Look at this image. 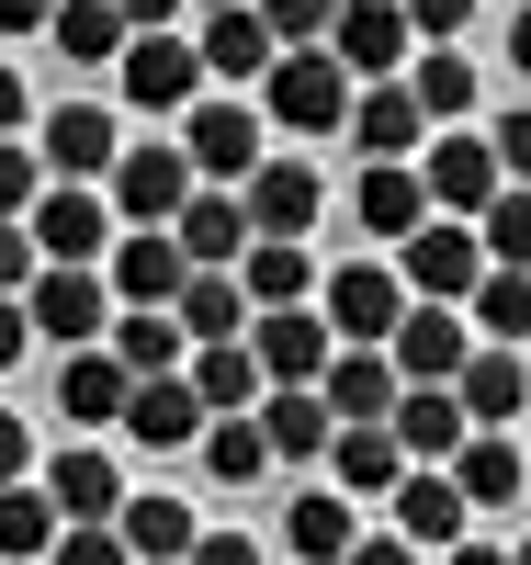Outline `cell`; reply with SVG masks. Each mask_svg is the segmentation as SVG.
<instances>
[{"mask_svg": "<svg viewBox=\"0 0 531 565\" xmlns=\"http://www.w3.org/2000/svg\"><path fill=\"white\" fill-rule=\"evenodd\" d=\"M328 418H396V396H407V373H396V351H362V340H340V362H328Z\"/></svg>", "mask_w": 531, "mask_h": 565, "instance_id": "22", "label": "cell"}, {"mask_svg": "<svg viewBox=\"0 0 531 565\" xmlns=\"http://www.w3.org/2000/svg\"><path fill=\"white\" fill-rule=\"evenodd\" d=\"M34 271H45L34 226H23V215H0V295H34Z\"/></svg>", "mask_w": 531, "mask_h": 565, "instance_id": "45", "label": "cell"}, {"mask_svg": "<svg viewBox=\"0 0 531 565\" xmlns=\"http://www.w3.org/2000/svg\"><path fill=\"white\" fill-rule=\"evenodd\" d=\"M192 396H204L215 418H249V407L272 396V373H261L249 340H204V351H192Z\"/></svg>", "mask_w": 531, "mask_h": 565, "instance_id": "29", "label": "cell"}, {"mask_svg": "<svg viewBox=\"0 0 531 565\" xmlns=\"http://www.w3.org/2000/svg\"><path fill=\"white\" fill-rule=\"evenodd\" d=\"M407 45H418L407 0H340V23H328V57H340L351 79H396Z\"/></svg>", "mask_w": 531, "mask_h": 565, "instance_id": "12", "label": "cell"}, {"mask_svg": "<svg viewBox=\"0 0 531 565\" xmlns=\"http://www.w3.org/2000/svg\"><path fill=\"white\" fill-rule=\"evenodd\" d=\"M442 565H520V554H498V543H453Z\"/></svg>", "mask_w": 531, "mask_h": 565, "instance_id": "56", "label": "cell"}, {"mask_svg": "<svg viewBox=\"0 0 531 565\" xmlns=\"http://www.w3.org/2000/svg\"><path fill=\"white\" fill-rule=\"evenodd\" d=\"M23 463H34V430H23V418H0V487H23Z\"/></svg>", "mask_w": 531, "mask_h": 565, "instance_id": "51", "label": "cell"}, {"mask_svg": "<svg viewBox=\"0 0 531 565\" xmlns=\"http://www.w3.org/2000/svg\"><path fill=\"white\" fill-rule=\"evenodd\" d=\"M384 509H396V532H407L418 554H453V543H464V521H475V498L453 487V463H418V476L384 498Z\"/></svg>", "mask_w": 531, "mask_h": 565, "instance_id": "20", "label": "cell"}, {"mask_svg": "<svg viewBox=\"0 0 531 565\" xmlns=\"http://www.w3.org/2000/svg\"><path fill=\"white\" fill-rule=\"evenodd\" d=\"M453 487H464L475 509H509V498L531 487V463H520V441H509V430H475V441L453 452Z\"/></svg>", "mask_w": 531, "mask_h": 565, "instance_id": "35", "label": "cell"}, {"mask_svg": "<svg viewBox=\"0 0 531 565\" xmlns=\"http://www.w3.org/2000/svg\"><path fill=\"white\" fill-rule=\"evenodd\" d=\"M418 136H442V125L418 114V90H407V79H362V103H351V159H362V170H373V159H407Z\"/></svg>", "mask_w": 531, "mask_h": 565, "instance_id": "17", "label": "cell"}, {"mask_svg": "<svg viewBox=\"0 0 531 565\" xmlns=\"http://www.w3.org/2000/svg\"><path fill=\"white\" fill-rule=\"evenodd\" d=\"M45 34H57L68 68H125V45H136V23L114 12V0H57V23H45Z\"/></svg>", "mask_w": 531, "mask_h": 565, "instance_id": "30", "label": "cell"}, {"mask_svg": "<svg viewBox=\"0 0 531 565\" xmlns=\"http://www.w3.org/2000/svg\"><path fill=\"white\" fill-rule=\"evenodd\" d=\"M407 90H418V114H429V125H464V114H475V57L429 45V57L407 68Z\"/></svg>", "mask_w": 531, "mask_h": 565, "instance_id": "38", "label": "cell"}, {"mask_svg": "<svg viewBox=\"0 0 531 565\" xmlns=\"http://www.w3.org/2000/svg\"><path fill=\"white\" fill-rule=\"evenodd\" d=\"M261 463H283V452H272V430H261V407H249V418H215V430H204V476H215V487H249Z\"/></svg>", "mask_w": 531, "mask_h": 565, "instance_id": "37", "label": "cell"}, {"mask_svg": "<svg viewBox=\"0 0 531 565\" xmlns=\"http://www.w3.org/2000/svg\"><path fill=\"white\" fill-rule=\"evenodd\" d=\"M192 565H261V543H249V532H204V543H192Z\"/></svg>", "mask_w": 531, "mask_h": 565, "instance_id": "49", "label": "cell"}, {"mask_svg": "<svg viewBox=\"0 0 531 565\" xmlns=\"http://www.w3.org/2000/svg\"><path fill=\"white\" fill-rule=\"evenodd\" d=\"M204 12H226V0H204Z\"/></svg>", "mask_w": 531, "mask_h": 565, "instance_id": "58", "label": "cell"}, {"mask_svg": "<svg viewBox=\"0 0 531 565\" xmlns=\"http://www.w3.org/2000/svg\"><path fill=\"white\" fill-rule=\"evenodd\" d=\"M34 340H57V351H91V340H114V271H91V260H45L34 271Z\"/></svg>", "mask_w": 531, "mask_h": 565, "instance_id": "2", "label": "cell"}, {"mask_svg": "<svg viewBox=\"0 0 531 565\" xmlns=\"http://www.w3.org/2000/svg\"><path fill=\"white\" fill-rule=\"evenodd\" d=\"M45 181H57V170H45V148H12V136H0V215H34Z\"/></svg>", "mask_w": 531, "mask_h": 565, "instance_id": "43", "label": "cell"}, {"mask_svg": "<svg viewBox=\"0 0 531 565\" xmlns=\"http://www.w3.org/2000/svg\"><path fill=\"white\" fill-rule=\"evenodd\" d=\"M475 238H487V260H498V271H531V181H509V193L475 215Z\"/></svg>", "mask_w": 531, "mask_h": 565, "instance_id": "41", "label": "cell"}, {"mask_svg": "<svg viewBox=\"0 0 531 565\" xmlns=\"http://www.w3.org/2000/svg\"><path fill=\"white\" fill-rule=\"evenodd\" d=\"M170 317L192 328V351H204V340H249V317H261V306H249V282H237V271H192Z\"/></svg>", "mask_w": 531, "mask_h": 565, "instance_id": "33", "label": "cell"}, {"mask_svg": "<svg viewBox=\"0 0 531 565\" xmlns=\"http://www.w3.org/2000/svg\"><path fill=\"white\" fill-rule=\"evenodd\" d=\"M114 12H125L136 34H170V23H181V0H114Z\"/></svg>", "mask_w": 531, "mask_h": 565, "instance_id": "54", "label": "cell"}, {"mask_svg": "<svg viewBox=\"0 0 531 565\" xmlns=\"http://www.w3.org/2000/svg\"><path fill=\"white\" fill-rule=\"evenodd\" d=\"M384 351H396V373H407V385H464V362H475V317L418 295V306L396 317V340H384Z\"/></svg>", "mask_w": 531, "mask_h": 565, "instance_id": "11", "label": "cell"}, {"mask_svg": "<svg viewBox=\"0 0 531 565\" xmlns=\"http://www.w3.org/2000/svg\"><path fill=\"white\" fill-rule=\"evenodd\" d=\"M509 12H520V0H509Z\"/></svg>", "mask_w": 531, "mask_h": 565, "instance_id": "59", "label": "cell"}, {"mask_svg": "<svg viewBox=\"0 0 531 565\" xmlns=\"http://www.w3.org/2000/svg\"><path fill=\"white\" fill-rule=\"evenodd\" d=\"M204 430H215V407L192 396V373H148L136 407H125V441H136V452H192Z\"/></svg>", "mask_w": 531, "mask_h": 565, "instance_id": "15", "label": "cell"}, {"mask_svg": "<svg viewBox=\"0 0 531 565\" xmlns=\"http://www.w3.org/2000/svg\"><path fill=\"white\" fill-rule=\"evenodd\" d=\"M45 498H57L68 521H114V509H125V476H114L103 441H68L57 463H45Z\"/></svg>", "mask_w": 531, "mask_h": 565, "instance_id": "28", "label": "cell"}, {"mask_svg": "<svg viewBox=\"0 0 531 565\" xmlns=\"http://www.w3.org/2000/svg\"><path fill=\"white\" fill-rule=\"evenodd\" d=\"M249 351H261L272 385H328L340 328H328V306H272V317H249Z\"/></svg>", "mask_w": 531, "mask_h": 565, "instance_id": "10", "label": "cell"}, {"mask_svg": "<svg viewBox=\"0 0 531 565\" xmlns=\"http://www.w3.org/2000/svg\"><path fill=\"white\" fill-rule=\"evenodd\" d=\"M192 193H204L192 148H125V159H114V215H125V226H181Z\"/></svg>", "mask_w": 531, "mask_h": 565, "instance_id": "6", "label": "cell"}, {"mask_svg": "<svg viewBox=\"0 0 531 565\" xmlns=\"http://www.w3.org/2000/svg\"><path fill=\"white\" fill-rule=\"evenodd\" d=\"M418 181H429V215H464V226L509 193V170H498V148H487L475 125H442V136H429V148H418Z\"/></svg>", "mask_w": 531, "mask_h": 565, "instance_id": "3", "label": "cell"}, {"mask_svg": "<svg viewBox=\"0 0 531 565\" xmlns=\"http://www.w3.org/2000/svg\"><path fill=\"white\" fill-rule=\"evenodd\" d=\"M23 114H34V90H23V68L0 57V136H23Z\"/></svg>", "mask_w": 531, "mask_h": 565, "instance_id": "52", "label": "cell"}, {"mask_svg": "<svg viewBox=\"0 0 531 565\" xmlns=\"http://www.w3.org/2000/svg\"><path fill=\"white\" fill-rule=\"evenodd\" d=\"M407 23H418V45H453L475 23V0H407Z\"/></svg>", "mask_w": 531, "mask_h": 565, "instance_id": "47", "label": "cell"}, {"mask_svg": "<svg viewBox=\"0 0 531 565\" xmlns=\"http://www.w3.org/2000/svg\"><path fill=\"white\" fill-rule=\"evenodd\" d=\"M283 543H295V565H351V543H362L351 487H306L295 509H283Z\"/></svg>", "mask_w": 531, "mask_h": 565, "instance_id": "27", "label": "cell"}, {"mask_svg": "<svg viewBox=\"0 0 531 565\" xmlns=\"http://www.w3.org/2000/svg\"><path fill=\"white\" fill-rule=\"evenodd\" d=\"M23 226H34L45 260H91V271L114 260V193H91V181H45V204Z\"/></svg>", "mask_w": 531, "mask_h": 565, "instance_id": "8", "label": "cell"}, {"mask_svg": "<svg viewBox=\"0 0 531 565\" xmlns=\"http://www.w3.org/2000/svg\"><path fill=\"white\" fill-rule=\"evenodd\" d=\"M114 521H125V543H136V565H192V543H204V521H192L181 498H125Z\"/></svg>", "mask_w": 531, "mask_h": 565, "instance_id": "34", "label": "cell"}, {"mask_svg": "<svg viewBox=\"0 0 531 565\" xmlns=\"http://www.w3.org/2000/svg\"><path fill=\"white\" fill-rule=\"evenodd\" d=\"M114 90H125L136 114H192V103H204V45H181V34H136L125 68H114Z\"/></svg>", "mask_w": 531, "mask_h": 565, "instance_id": "7", "label": "cell"}, {"mask_svg": "<svg viewBox=\"0 0 531 565\" xmlns=\"http://www.w3.org/2000/svg\"><path fill=\"white\" fill-rule=\"evenodd\" d=\"M68 532V509L45 498V487H0V565H45Z\"/></svg>", "mask_w": 531, "mask_h": 565, "instance_id": "36", "label": "cell"}, {"mask_svg": "<svg viewBox=\"0 0 531 565\" xmlns=\"http://www.w3.org/2000/svg\"><path fill=\"white\" fill-rule=\"evenodd\" d=\"M181 148H192L204 181L249 193V170H261V114H249V103H192V114H181Z\"/></svg>", "mask_w": 531, "mask_h": 565, "instance_id": "13", "label": "cell"}, {"mask_svg": "<svg viewBox=\"0 0 531 565\" xmlns=\"http://www.w3.org/2000/svg\"><path fill=\"white\" fill-rule=\"evenodd\" d=\"M23 351H34V306H23V295H0V373H12Z\"/></svg>", "mask_w": 531, "mask_h": 565, "instance_id": "48", "label": "cell"}, {"mask_svg": "<svg viewBox=\"0 0 531 565\" xmlns=\"http://www.w3.org/2000/svg\"><path fill=\"white\" fill-rule=\"evenodd\" d=\"M351 226H362V238H418V226H429V181L407 170V159H373L362 181H351Z\"/></svg>", "mask_w": 531, "mask_h": 565, "instance_id": "19", "label": "cell"}, {"mask_svg": "<svg viewBox=\"0 0 531 565\" xmlns=\"http://www.w3.org/2000/svg\"><path fill=\"white\" fill-rule=\"evenodd\" d=\"M204 79H272L283 68V34L261 23V0H226V12H204Z\"/></svg>", "mask_w": 531, "mask_h": 565, "instance_id": "21", "label": "cell"}, {"mask_svg": "<svg viewBox=\"0 0 531 565\" xmlns=\"http://www.w3.org/2000/svg\"><path fill=\"white\" fill-rule=\"evenodd\" d=\"M57 23V0H0V34H45Z\"/></svg>", "mask_w": 531, "mask_h": 565, "instance_id": "53", "label": "cell"}, {"mask_svg": "<svg viewBox=\"0 0 531 565\" xmlns=\"http://www.w3.org/2000/svg\"><path fill=\"white\" fill-rule=\"evenodd\" d=\"M181 340H192V328H181L170 306H125V317H114V351H125V373H170V362H181Z\"/></svg>", "mask_w": 531, "mask_h": 565, "instance_id": "39", "label": "cell"}, {"mask_svg": "<svg viewBox=\"0 0 531 565\" xmlns=\"http://www.w3.org/2000/svg\"><path fill=\"white\" fill-rule=\"evenodd\" d=\"M170 238L192 249V271H237V260H249V238H261V226H249V193L204 181V193L181 204V226H170Z\"/></svg>", "mask_w": 531, "mask_h": 565, "instance_id": "16", "label": "cell"}, {"mask_svg": "<svg viewBox=\"0 0 531 565\" xmlns=\"http://www.w3.org/2000/svg\"><path fill=\"white\" fill-rule=\"evenodd\" d=\"M418 295H407V271H384V260H340L328 271V328L340 340H362V351H384L396 340V317H407Z\"/></svg>", "mask_w": 531, "mask_h": 565, "instance_id": "9", "label": "cell"}, {"mask_svg": "<svg viewBox=\"0 0 531 565\" xmlns=\"http://www.w3.org/2000/svg\"><path fill=\"white\" fill-rule=\"evenodd\" d=\"M261 430H272V452H283V463H317L328 441H340V418H328V396H317V385H272V396H261Z\"/></svg>", "mask_w": 531, "mask_h": 565, "instance_id": "31", "label": "cell"}, {"mask_svg": "<svg viewBox=\"0 0 531 565\" xmlns=\"http://www.w3.org/2000/svg\"><path fill=\"white\" fill-rule=\"evenodd\" d=\"M103 271H114V306H181V282H192V249L170 238V226H125Z\"/></svg>", "mask_w": 531, "mask_h": 565, "instance_id": "14", "label": "cell"}, {"mask_svg": "<svg viewBox=\"0 0 531 565\" xmlns=\"http://www.w3.org/2000/svg\"><path fill=\"white\" fill-rule=\"evenodd\" d=\"M464 407H475V430H509V418L531 407V351L475 340V362H464Z\"/></svg>", "mask_w": 531, "mask_h": 565, "instance_id": "26", "label": "cell"}, {"mask_svg": "<svg viewBox=\"0 0 531 565\" xmlns=\"http://www.w3.org/2000/svg\"><path fill=\"white\" fill-rule=\"evenodd\" d=\"M509 68L531 79V0H520V12H509Z\"/></svg>", "mask_w": 531, "mask_h": 565, "instance_id": "55", "label": "cell"}, {"mask_svg": "<svg viewBox=\"0 0 531 565\" xmlns=\"http://www.w3.org/2000/svg\"><path fill=\"white\" fill-rule=\"evenodd\" d=\"M136 385H148V373H125V351H114V340L57 351V418H68V430H125Z\"/></svg>", "mask_w": 531, "mask_h": 565, "instance_id": "5", "label": "cell"}, {"mask_svg": "<svg viewBox=\"0 0 531 565\" xmlns=\"http://www.w3.org/2000/svg\"><path fill=\"white\" fill-rule=\"evenodd\" d=\"M520 565H531V532H520Z\"/></svg>", "mask_w": 531, "mask_h": 565, "instance_id": "57", "label": "cell"}, {"mask_svg": "<svg viewBox=\"0 0 531 565\" xmlns=\"http://www.w3.org/2000/svg\"><path fill=\"white\" fill-rule=\"evenodd\" d=\"M317 215H328V181L306 159H261L249 170V226H261V238H306Z\"/></svg>", "mask_w": 531, "mask_h": 565, "instance_id": "23", "label": "cell"}, {"mask_svg": "<svg viewBox=\"0 0 531 565\" xmlns=\"http://www.w3.org/2000/svg\"><path fill=\"white\" fill-rule=\"evenodd\" d=\"M237 282H249V306H306L317 295V249L306 238H249V260H237Z\"/></svg>", "mask_w": 531, "mask_h": 565, "instance_id": "32", "label": "cell"}, {"mask_svg": "<svg viewBox=\"0 0 531 565\" xmlns=\"http://www.w3.org/2000/svg\"><path fill=\"white\" fill-rule=\"evenodd\" d=\"M328 463H340V487L351 498H396L418 463H407V441H396V418H351L340 441H328Z\"/></svg>", "mask_w": 531, "mask_h": 565, "instance_id": "25", "label": "cell"}, {"mask_svg": "<svg viewBox=\"0 0 531 565\" xmlns=\"http://www.w3.org/2000/svg\"><path fill=\"white\" fill-rule=\"evenodd\" d=\"M464 317H475V340H509V351H520V340H531V271H487Z\"/></svg>", "mask_w": 531, "mask_h": 565, "instance_id": "40", "label": "cell"}, {"mask_svg": "<svg viewBox=\"0 0 531 565\" xmlns=\"http://www.w3.org/2000/svg\"><path fill=\"white\" fill-rule=\"evenodd\" d=\"M396 271H407V295H429V306H475V282H487L498 260H487V238H475L464 215H429L418 238L396 249Z\"/></svg>", "mask_w": 531, "mask_h": 565, "instance_id": "4", "label": "cell"}, {"mask_svg": "<svg viewBox=\"0 0 531 565\" xmlns=\"http://www.w3.org/2000/svg\"><path fill=\"white\" fill-rule=\"evenodd\" d=\"M351 103H362V79L328 57V45H283V68L261 79V114H272V125H295V136H340Z\"/></svg>", "mask_w": 531, "mask_h": 565, "instance_id": "1", "label": "cell"}, {"mask_svg": "<svg viewBox=\"0 0 531 565\" xmlns=\"http://www.w3.org/2000/svg\"><path fill=\"white\" fill-rule=\"evenodd\" d=\"M487 148H498V170H509V181H531V103H509V114L487 125Z\"/></svg>", "mask_w": 531, "mask_h": 565, "instance_id": "46", "label": "cell"}, {"mask_svg": "<svg viewBox=\"0 0 531 565\" xmlns=\"http://www.w3.org/2000/svg\"><path fill=\"white\" fill-rule=\"evenodd\" d=\"M396 441H407V463H453V452L475 441L464 385H407V396H396Z\"/></svg>", "mask_w": 531, "mask_h": 565, "instance_id": "24", "label": "cell"}, {"mask_svg": "<svg viewBox=\"0 0 531 565\" xmlns=\"http://www.w3.org/2000/svg\"><path fill=\"white\" fill-rule=\"evenodd\" d=\"M34 148H45L57 181H114V159H125V148H114V103H57Z\"/></svg>", "mask_w": 531, "mask_h": 565, "instance_id": "18", "label": "cell"}, {"mask_svg": "<svg viewBox=\"0 0 531 565\" xmlns=\"http://www.w3.org/2000/svg\"><path fill=\"white\" fill-rule=\"evenodd\" d=\"M45 565H136V543H125V521H68Z\"/></svg>", "mask_w": 531, "mask_h": 565, "instance_id": "42", "label": "cell"}, {"mask_svg": "<svg viewBox=\"0 0 531 565\" xmlns=\"http://www.w3.org/2000/svg\"><path fill=\"white\" fill-rule=\"evenodd\" d=\"M261 23L283 45H328V23H340V0H261Z\"/></svg>", "mask_w": 531, "mask_h": 565, "instance_id": "44", "label": "cell"}, {"mask_svg": "<svg viewBox=\"0 0 531 565\" xmlns=\"http://www.w3.org/2000/svg\"><path fill=\"white\" fill-rule=\"evenodd\" d=\"M351 565H418V543H407V532H362Z\"/></svg>", "mask_w": 531, "mask_h": 565, "instance_id": "50", "label": "cell"}]
</instances>
